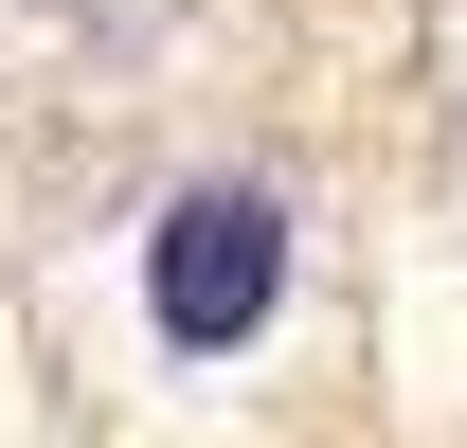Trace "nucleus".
Wrapping results in <instances>:
<instances>
[{"label":"nucleus","instance_id":"nucleus-1","mask_svg":"<svg viewBox=\"0 0 467 448\" xmlns=\"http://www.w3.org/2000/svg\"><path fill=\"white\" fill-rule=\"evenodd\" d=\"M144 305H162L180 359H234V341L288 305V216H270L252 179H198V198L144 233Z\"/></svg>","mask_w":467,"mask_h":448}]
</instances>
